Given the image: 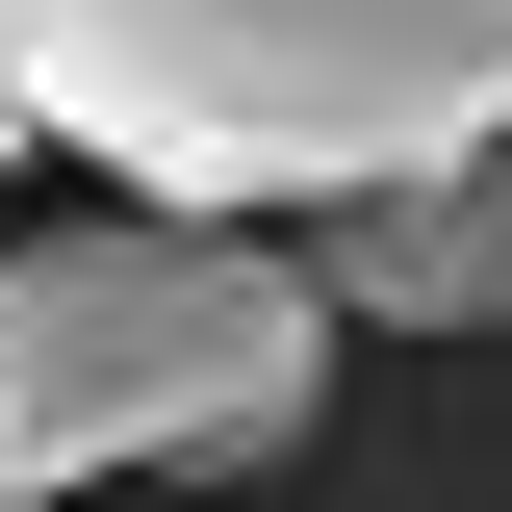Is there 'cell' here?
I'll return each mask as SVG.
<instances>
[{
	"label": "cell",
	"instance_id": "6da1fadb",
	"mask_svg": "<svg viewBox=\"0 0 512 512\" xmlns=\"http://www.w3.org/2000/svg\"><path fill=\"white\" fill-rule=\"evenodd\" d=\"M0 128H77L154 231H333L512 154V0H0Z\"/></svg>",
	"mask_w": 512,
	"mask_h": 512
},
{
	"label": "cell",
	"instance_id": "7a4b0ae2",
	"mask_svg": "<svg viewBox=\"0 0 512 512\" xmlns=\"http://www.w3.org/2000/svg\"><path fill=\"white\" fill-rule=\"evenodd\" d=\"M333 410V282L282 231H0V512L128 461H282Z\"/></svg>",
	"mask_w": 512,
	"mask_h": 512
},
{
	"label": "cell",
	"instance_id": "3957f363",
	"mask_svg": "<svg viewBox=\"0 0 512 512\" xmlns=\"http://www.w3.org/2000/svg\"><path fill=\"white\" fill-rule=\"evenodd\" d=\"M308 282H333V308H384V333H512V154L333 205V231H308Z\"/></svg>",
	"mask_w": 512,
	"mask_h": 512
}]
</instances>
